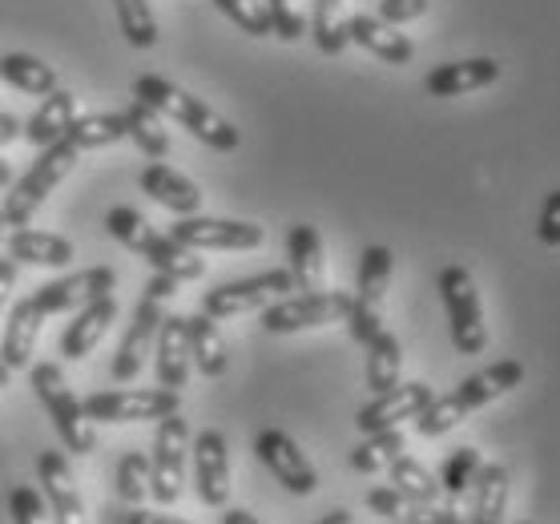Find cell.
Listing matches in <instances>:
<instances>
[{
	"label": "cell",
	"instance_id": "cell-4",
	"mask_svg": "<svg viewBox=\"0 0 560 524\" xmlns=\"http://www.w3.org/2000/svg\"><path fill=\"white\" fill-rule=\"evenodd\" d=\"M77 158H81V150H73L65 138L40 150V158L13 182V190H9V198L0 206V214H4V222H9L13 231L16 226H33V214H37L40 206H45V198L69 178V170L77 166Z\"/></svg>",
	"mask_w": 560,
	"mask_h": 524
},
{
	"label": "cell",
	"instance_id": "cell-45",
	"mask_svg": "<svg viewBox=\"0 0 560 524\" xmlns=\"http://www.w3.org/2000/svg\"><path fill=\"white\" fill-rule=\"evenodd\" d=\"M399 524H468V516L459 509H452V504H408V512H404V521Z\"/></svg>",
	"mask_w": 560,
	"mask_h": 524
},
{
	"label": "cell",
	"instance_id": "cell-1",
	"mask_svg": "<svg viewBox=\"0 0 560 524\" xmlns=\"http://www.w3.org/2000/svg\"><path fill=\"white\" fill-rule=\"evenodd\" d=\"M133 102L150 105L162 117H174L190 138H198L202 145L218 150V154H234L243 145V133L230 126L218 109H210L202 97H194V93H186L182 85H174L166 78H158V73H141L133 81Z\"/></svg>",
	"mask_w": 560,
	"mask_h": 524
},
{
	"label": "cell",
	"instance_id": "cell-20",
	"mask_svg": "<svg viewBox=\"0 0 560 524\" xmlns=\"http://www.w3.org/2000/svg\"><path fill=\"white\" fill-rule=\"evenodd\" d=\"M347 40H355L359 49H368L371 57H380L387 65H408L416 57V45H411L408 33H399L395 25L368 13L347 16Z\"/></svg>",
	"mask_w": 560,
	"mask_h": 524
},
{
	"label": "cell",
	"instance_id": "cell-22",
	"mask_svg": "<svg viewBox=\"0 0 560 524\" xmlns=\"http://www.w3.org/2000/svg\"><path fill=\"white\" fill-rule=\"evenodd\" d=\"M73 243L61 238V234L52 231H33V226H16L9 234V258H13L16 267L25 263V267H49V270H65L73 263Z\"/></svg>",
	"mask_w": 560,
	"mask_h": 524
},
{
	"label": "cell",
	"instance_id": "cell-31",
	"mask_svg": "<svg viewBox=\"0 0 560 524\" xmlns=\"http://www.w3.org/2000/svg\"><path fill=\"white\" fill-rule=\"evenodd\" d=\"M392 275H395V255L387 246H368L363 255H359V279H355V303L363 307H383V294L392 287Z\"/></svg>",
	"mask_w": 560,
	"mask_h": 524
},
{
	"label": "cell",
	"instance_id": "cell-59",
	"mask_svg": "<svg viewBox=\"0 0 560 524\" xmlns=\"http://www.w3.org/2000/svg\"><path fill=\"white\" fill-rule=\"evenodd\" d=\"M392 524H399V521H392Z\"/></svg>",
	"mask_w": 560,
	"mask_h": 524
},
{
	"label": "cell",
	"instance_id": "cell-53",
	"mask_svg": "<svg viewBox=\"0 0 560 524\" xmlns=\"http://www.w3.org/2000/svg\"><path fill=\"white\" fill-rule=\"evenodd\" d=\"M222 524H262L255 516V512H246V509H226L222 512Z\"/></svg>",
	"mask_w": 560,
	"mask_h": 524
},
{
	"label": "cell",
	"instance_id": "cell-55",
	"mask_svg": "<svg viewBox=\"0 0 560 524\" xmlns=\"http://www.w3.org/2000/svg\"><path fill=\"white\" fill-rule=\"evenodd\" d=\"M9 182H13V166H9V162H0V190H4Z\"/></svg>",
	"mask_w": 560,
	"mask_h": 524
},
{
	"label": "cell",
	"instance_id": "cell-18",
	"mask_svg": "<svg viewBox=\"0 0 560 524\" xmlns=\"http://www.w3.org/2000/svg\"><path fill=\"white\" fill-rule=\"evenodd\" d=\"M153 371L158 387L182 392L190 380V339H186V315H166L153 339Z\"/></svg>",
	"mask_w": 560,
	"mask_h": 524
},
{
	"label": "cell",
	"instance_id": "cell-28",
	"mask_svg": "<svg viewBox=\"0 0 560 524\" xmlns=\"http://www.w3.org/2000/svg\"><path fill=\"white\" fill-rule=\"evenodd\" d=\"M40 315L33 311L28 299H21L9 315V327H4V339H0V359L9 363V371H28L33 368V351H37L40 339Z\"/></svg>",
	"mask_w": 560,
	"mask_h": 524
},
{
	"label": "cell",
	"instance_id": "cell-17",
	"mask_svg": "<svg viewBox=\"0 0 560 524\" xmlns=\"http://www.w3.org/2000/svg\"><path fill=\"white\" fill-rule=\"evenodd\" d=\"M500 81V61L497 57H468V61H447L435 65L423 78V93L428 97H464V93L488 90Z\"/></svg>",
	"mask_w": 560,
	"mask_h": 524
},
{
	"label": "cell",
	"instance_id": "cell-57",
	"mask_svg": "<svg viewBox=\"0 0 560 524\" xmlns=\"http://www.w3.org/2000/svg\"><path fill=\"white\" fill-rule=\"evenodd\" d=\"M4 231H9V222H4V214H0V238H4Z\"/></svg>",
	"mask_w": 560,
	"mask_h": 524
},
{
	"label": "cell",
	"instance_id": "cell-34",
	"mask_svg": "<svg viewBox=\"0 0 560 524\" xmlns=\"http://www.w3.org/2000/svg\"><path fill=\"white\" fill-rule=\"evenodd\" d=\"M311 37H315V49L327 57H339L351 45L347 40V0H315Z\"/></svg>",
	"mask_w": 560,
	"mask_h": 524
},
{
	"label": "cell",
	"instance_id": "cell-33",
	"mask_svg": "<svg viewBox=\"0 0 560 524\" xmlns=\"http://www.w3.org/2000/svg\"><path fill=\"white\" fill-rule=\"evenodd\" d=\"M399 371H404V347L387 327H383L375 339L368 343V387L380 396V392H392L399 384Z\"/></svg>",
	"mask_w": 560,
	"mask_h": 524
},
{
	"label": "cell",
	"instance_id": "cell-50",
	"mask_svg": "<svg viewBox=\"0 0 560 524\" xmlns=\"http://www.w3.org/2000/svg\"><path fill=\"white\" fill-rule=\"evenodd\" d=\"M117 524H190V521H178V516H158V512H141L138 504H129V512H121Z\"/></svg>",
	"mask_w": 560,
	"mask_h": 524
},
{
	"label": "cell",
	"instance_id": "cell-35",
	"mask_svg": "<svg viewBox=\"0 0 560 524\" xmlns=\"http://www.w3.org/2000/svg\"><path fill=\"white\" fill-rule=\"evenodd\" d=\"M404 447H408V440H404V432H399V428H392V432H371V435H363L355 447H351V468H355V473H363V476L383 473L395 456H404Z\"/></svg>",
	"mask_w": 560,
	"mask_h": 524
},
{
	"label": "cell",
	"instance_id": "cell-58",
	"mask_svg": "<svg viewBox=\"0 0 560 524\" xmlns=\"http://www.w3.org/2000/svg\"><path fill=\"white\" fill-rule=\"evenodd\" d=\"M521 524H533V521H521Z\"/></svg>",
	"mask_w": 560,
	"mask_h": 524
},
{
	"label": "cell",
	"instance_id": "cell-9",
	"mask_svg": "<svg viewBox=\"0 0 560 524\" xmlns=\"http://www.w3.org/2000/svg\"><path fill=\"white\" fill-rule=\"evenodd\" d=\"M287 291H294L291 270H262V275H250V279H238V282H222L214 291H206L202 311L210 319H234V315H246V311L270 307V303L282 299Z\"/></svg>",
	"mask_w": 560,
	"mask_h": 524
},
{
	"label": "cell",
	"instance_id": "cell-44",
	"mask_svg": "<svg viewBox=\"0 0 560 524\" xmlns=\"http://www.w3.org/2000/svg\"><path fill=\"white\" fill-rule=\"evenodd\" d=\"M347 331H351V339L355 343L368 347L375 335L383 331V315L380 307H363V303H355V294H351V311H347Z\"/></svg>",
	"mask_w": 560,
	"mask_h": 524
},
{
	"label": "cell",
	"instance_id": "cell-12",
	"mask_svg": "<svg viewBox=\"0 0 560 524\" xmlns=\"http://www.w3.org/2000/svg\"><path fill=\"white\" fill-rule=\"evenodd\" d=\"M255 456L270 468V476L279 480L287 492L294 497H311L318 488L315 464L306 461V452L294 444V435H287L282 428H262L255 435Z\"/></svg>",
	"mask_w": 560,
	"mask_h": 524
},
{
	"label": "cell",
	"instance_id": "cell-19",
	"mask_svg": "<svg viewBox=\"0 0 560 524\" xmlns=\"http://www.w3.org/2000/svg\"><path fill=\"white\" fill-rule=\"evenodd\" d=\"M141 194H150L158 206H166L170 214H198L202 210V190H198V182H190L182 170L166 166V162H150V166L141 170L138 178Z\"/></svg>",
	"mask_w": 560,
	"mask_h": 524
},
{
	"label": "cell",
	"instance_id": "cell-42",
	"mask_svg": "<svg viewBox=\"0 0 560 524\" xmlns=\"http://www.w3.org/2000/svg\"><path fill=\"white\" fill-rule=\"evenodd\" d=\"M9 516H13V524H52L49 500L33 485H16L9 492Z\"/></svg>",
	"mask_w": 560,
	"mask_h": 524
},
{
	"label": "cell",
	"instance_id": "cell-51",
	"mask_svg": "<svg viewBox=\"0 0 560 524\" xmlns=\"http://www.w3.org/2000/svg\"><path fill=\"white\" fill-rule=\"evenodd\" d=\"M16 287V263L13 258H0V307H4V299L13 294Z\"/></svg>",
	"mask_w": 560,
	"mask_h": 524
},
{
	"label": "cell",
	"instance_id": "cell-16",
	"mask_svg": "<svg viewBox=\"0 0 560 524\" xmlns=\"http://www.w3.org/2000/svg\"><path fill=\"white\" fill-rule=\"evenodd\" d=\"M162 319H166V315H162V303L141 294L138 311H133V319H129V331L121 335V347H117V356H114L117 384H129V380L141 375V363H145V356L153 351V339H158Z\"/></svg>",
	"mask_w": 560,
	"mask_h": 524
},
{
	"label": "cell",
	"instance_id": "cell-30",
	"mask_svg": "<svg viewBox=\"0 0 560 524\" xmlns=\"http://www.w3.org/2000/svg\"><path fill=\"white\" fill-rule=\"evenodd\" d=\"M126 114H77L73 126L65 129V141L85 154V150H105V145L126 141Z\"/></svg>",
	"mask_w": 560,
	"mask_h": 524
},
{
	"label": "cell",
	"instance_id": "cell-56",
	"mask_svg": "<svg viewBox=\"0 0 560 524\" xmlns=\"http://www.w3.org/2000/svg\"><path fill=\"white\" fill-rule=\"evenodd\" d=\"M9 380H13V371H9V363L0 359V387H9Z\"/></svg>",
	"mask_w": 560,
	"mask_h": 524
},
{
	"label": "cell",
	"instance_id": "cell-7",
	"mask_svg": "<svg viewBox=\"0 0 560 524\" xmlns=\"http://www.w3.org/2000/svg\"><path fill=\"white\" fill-rule=\"evenodd\" d=\"M85 404V416L93 423H158L182 411V392L170 387H114V392H93Z\"/></svg>",
	"mask_w": 560,
	"mask_h": 524
},
{
	"label": "cell",
	"instance_id": "cell-8",
	"mask_svg": "<svg viewBox=\"0 0 560 524\" xmlns=\"http://www.w3.org/2000/svg\"><path fill=\"white\" fill-rule=\"evenodd\" d=\"M347 311H351V294L347 291L282 294L270 307H262V331L294 335V331H311V327H331V323L347 319Z\"/></svg>",
	"mask_w": 560,
	"mask_h": 524
},
{
	"label": "cell",
	"instance_id": "cell-11",
	"mask_svg": "<svg viewBox=\"0 0 560 524\" xmlns=\"http://www.w3.org/2000/svg\"><path fill=\"white\" fill-rule=\"evenodd\" d=\"M170 234L190 251H255L267 243V231L258 222H243V218L186 214L170 226Z\"/></svg>",
	"mask_w": 560,
	"mask_h": 524
},
{
	"label": "cell",
	"instance_id": "cell-38",
	"mask_svg": "<svg viewBox=\"0 0 560 524\" xmlns=\"http://www.w3.org/2000/svg\"><path fill=\"white\" fill-rule=\"evenodd\" d=\"M480 464H485V461H480V452H476V447H456V452L444 461V473H440V492H444L447 500H459L471 485H476Z\"/></svg>",
	"mask_w": 560,
	"mask_h": 524
},
{
	"label": "cell",
	"instance_id": "cell-10",
	"mask_svg": "<svg viewBox=\"0 0 560 524\" xmlns=\"http://www.w3.org/2000/svg\"><path fill=\"white\" fill-rule=\"evenodd\" d=\"M117 287V270L114 267H90V270H73V275H61V279H49L45 287L28 294V303L40 319L49 315H65V311H81L93 299H105L114 294Z\"/></svg>",
	"mask_w": 560,
	"mask_h": 524
},
{
	"label": "cell",
	"instance_id": "cell-47",
	"mask_svg": "<svg viewBox=\"0 0 560 524\" xmlns=\"http://www.w3.org/2000/svg\"><path fill=\"white\" fill-rule=\"evenodd\" d=\"M368 509L375 516H387V521H404V512H408V500L399 497L392 485H380L368 492Z\"/></svg>",
	"mask_w": 560,
	"mask_h": 524
},
{
	"label": "cell",
	"instance_id": "cell-6",
	"mask_svg": "<svg viewBox=\"0 0 560 524\" xmlns=\"http://www.w3.org/2000/svg\"><path fill=\"white\" fill-rule=\"evenodd\" d=\"M186 456H190V423L182 420V411L158 420L153 432V456H150V497L170 509L186 492Z\"/></svg>",
	"mask_w": 560,
	"mask_h": 524
},
{
	"label": "cell",
	"instance_id": "cell-54",
	"mask_svg": "<svg viewBox=\"0 0 560 524\" xmlns=\"http://www.w3.org/2000/svg\"><path fill=\"white\" fill-rule=\"evenodd\" d=\"M318 524H351V512H347V509H331Z\"/></svg>",
	"mask_w": 560,
	"mask_h": 524
},
{
	"label": "cell",
	"instance_id": "cell-5",
	"mask_svg": "<svg viewBox=\"0 0 560 524\" xmlns=\"http://www.w3.org/2000/svg\"><path fill=\"white\" fill-rule=\"evenodd\" d=\"M440 299H444L447 327H452V347H456L459 356H480L488 347V327H485L480 291H476L471 270L464 267L440 270Z\"/></svg>",
	"mask_w": 560,
	"mask_h": 524
},
{
	"label": "cell",
	"instance_id": "cell-27",
	"mask_svg": "<svg viewBox=\"0 0 560 524\" xmlns=\"http://www.w3.org/2000/svg\"><path fill=\"white\" fill-rule=\"evenodd\" d=\"M186 339H190V363L202 371L206 380H222L230 368V356H226V339L218 331V319H210L206 311L190 315L186 319Z\"/></svg>",
	"mask_w": 560,
	"mask_h": 524
},
{
	"label": "cell",
	"instance_id": "cell-13",
	"mask_svg": "<svg viewBox=\"0 0 560 524\" xmlns=\"http://www.w3.org/2000/svg\"><path fill=\"white\" fill-rule=\"evenodd\" d=\"M194 488L206 509H226L230 500V444L218 428L194 435Z\"/></svg>",
	"mask_w": 560,
	"mask_h": 524
},
{
	"label": "cell",
	"instance_id": "cell-26",
	"mask_svg": "<svg viewBox=\"0 0 560 524\" xmlns=\"http://www.w3.org/2000/svg\"><path fill=\"white\" fill-rule=\"evenodd\" d=\"M141 258L150 263L158 275H170L174 282H198L206 275V263L198 258V251L182 246L174 234H150V243L141 246Z\"/></svg>",
	"mask_w": 560,
	"mask_h": 524
},
{
	"label": "cell",
	"instance_id": "cell-48",
	"mask_svg": "<svg viewBox=\"0 0 560 524\" xmlns=\"http://www.w3.org/2000/svg\"><path fill=\"white\" fill-rule=\"evenodd\" d=\"M536 234H540V243L545 246H560V190H552L545 198V210H540Z\"/></svg>",
	"mask_w": 560,
	"mask_h": 524
},
{
	"label": "cell",
	"instance_id": "cell-15",
	"mask_svg": "<svg viewBox=\"0 0 560 524\" xmlns=\"http://www.w3.org/2000/svg\"><path fill=\"white\" fill-rule=\"evenodd\" d=\"M37 476H40V492L49 500L52 524H90L85 500H81V488H77V476L69 468V461H65V452H40Z\"/></svg>",
	"mask_w": 560,
	"mask_h": 524
},
{
	"label": "cell",
	"instance_id": "cell-21",
	"mask_svg": "<svg viewBox=\"0 0 560 524\" xmlns=\"http://www.w3.org/2000/svg\"><path fill=\"white\" fill-rule=\"evenodd\" d=\"M117 319V299L105 294V299H93L81 311H73V323H65L61 331V356L65 359H85L93 347L102 343V335L109 331V323Z\"/></svg>",
	"mask_w": 560,
	"mask_h": 524
},
{
	"label": "cell",
	"instance_id": "cell-52",
	"mask_svg": "<svg viewBox=\"0 0 560 524\" xmlns=\"http://www.w3.org/2000/svg\"><path fill=\"white\" fill-rule=\"evenodd\" d=\"M16 138H21V121H16L13 114H0V150L13 145Z\"/></svg>",
	"mask_w": 560,
	"mask_h": 524
},
{
	"label": "cell",
	"instance_id": "cell-49",
	"mask_svg": "<svg viewBox=\"0 0 560 524\" xmlns=\"http://www.w3.org/2000/svg\"><path fill=\"white\" fill-rule=\"evenodd\" d=\"M178 287H182V282H174L170 275H158V270H153L150 282H145V299H158V303H166V299H174V294H178Z\"/></svg>",
	"mask_w": 560,
	"mask_h": 524
},
{
	"label": "cell",
	"instance_id": "cell-43",
	"mask_svg": "<svg viewBox=\"0 0 560 524\" xmlns=\"http://www.w3.org/2000/svg\"><path fill=\"white\" fill-rule=\"evenodd\" d=\"M270 13V37L279 40H299L306 33V21L299 16V9H294L291 0H262Z\"/></svg>",
	"mask_w": 560,
	"mask_h": 524
},
{
	"label": "cell",
	"instance_id": "cell-40",
	"mask_svg": "<svg viewBox=\"0 0 560 524\" xmlns=\"http://www.w3.org/2000/svg\"><path fill=\"white\" fill-rule=\"evenodd\" d=\"M105 231L114 234L121 246H129V251L141 255V246L150 243L153 226H150V218L141 214V210H133V206H114V210L105 214Z\"/></svg>",
	"mask_w": 560,
	"mask_h": 524
},
{
	"label": "cell",
	"instance_id": "cell-46",
	"mask_svg": "<svg viewBox=\"0 0 560 524\" xmlns=\"http://www.w3.org/2000/svg\"><path fill=\"white\" fill-rule=\"evenodd\" d=\"M432 9V0H380V21H387V25H408V21H420L423 13Z\"/></svg>",
	"mask_w": 560,
	"mask_h": 524
},
{
	"label": "cell",
	"instance_id": "cell-3",
	"mask_svg": "<svg viewBox=\"0 0 560 524\" xmlns=\"http://www.w3.org/2000/svg\"><path fill=\"white\" fill-rule=\"evenodd\" d=\"M28 384L37 392V399L45 404L52 420V432L61 435L65 452L73 456H90L97 447V432H93V420L85 416V404L73 396V387L65 384V375L57 363H33L28 368Z\"/></svg>",
	"mask_w": 560,
	"mask_h": 524
},
{
	"label": "cell",
	"instance_id": "cell-41",
	"mask_svg": "<svg viewBox=\"0 0 560 524\" xmlns=\"http://www.w3.org/2000/svg\"><path fill=\"white\" fill-rule=\"evenodd\" d=\"M214 9L243 28L246 37H270V13L262 0H214Z\"/></svg>",
	"mask_w": 560,
	"mask_h": 524
},
{
	"label": "cell",
	"instance_id": "cell-29",
	"mask_svg": "<svg viewBox=\"0 0 560 524\" xmlns=\"http://www.w3.org/2000/svg\"><path fill=\"white\" fill-rule=\"evenodd\" d=\"M0 81H9L13 90L28 93V97H49L57 90L52 65H45L33 53H4L0 57Z\"/></svg>",
	"mask_w": 560,
	"mask_h": 524
},
{
	"label": "cell",
	"instance_id": "cell-25",
	"mask_svg": "<svg viewBox=\"0 0 560 524\" xmlns=\"http://www.w3.org/2000/svg\"><path fill=\"white\" fill-rule=\"evenodd\" d=\"M509 492H512L509 468H504V464H480L476 485H471L468 524H504V512H509Z\"/></svg>",
	"mask_w": 560,
	"mask_h": 524
},
{
	"label": "cell",
	"instance_id": "cell-32",
	"mask_svg": "<svg viewBox=\"0 0 560 524\" xmlns=\"http://www.w3.org/2000/svg\"><path fill=\"white\" fill-rule=\"evenodd\" d=\"M121 114H126V126H129L126 138L133 141L150 162H162V158L170 154V133H166V126H162V114L141 102H133L129 109H121Z\"/></svg>",
	"mask_w": 560,
	"mask_h": 524
},
{
	"label": "cell",
	"instance_id": "cell-36",
	"mask_svg": "<svg viewBox=\"0 0 560 524\" xmlns=\"http://www.w3.org/2000/svg\"><path fill=\"white\" fill-rule=\"evenodd\" d=\"M387 468H392V488L408 500V504H435V500H440V480H435L420 461L395 456Z\"/></svg>",
	"mask_w": 560,
	"mask_h": 524
},
{
	"label": "cell",
	"instance_id": "cell-2",
	"mask_svg": "<svg viewBox=\"0 0 560 524\" xmlns=\"http://www.w3.org/2000/svg\"><path fill=\"white\" fill-rule=\"evenodd\" d=\"M521 384H524V363H516V359H500V363H492V368L476 371V375H468V380H459L447 396H435L432 404L416 416V432L435 440V435L452 432L464 416L480 411L485 404H492V399L509 396L512 387H521Z\"/></svg>",
	"mask_w": 560,
	"mask_h": 524
},
{
	"label": "cell",
	"instance_id": "cell-14",
	"mask_svg": "<svg viewBox=\"0 0 560 524\" xmlns=\"http://www.w3.org/2000/svg\"><path fill=\"white\" fill-rule=\"evenodd\" d=\"M432 399H435V392L428 384H420V380H416V384H395L392 392H380L371 404H363V408L355 411V428L363 435L392 432V428H399L404 420H416Z\"/></svg>",
	"mask_w": 560,
	"mask_h": 524
},
{
	"label": "cell",
	"instance_id": "cell-24",
	"mask_svg": "<svg viewBox=\"0 0 560 524\" xmlns=\"http://www.w3.org/2000/svg\"><path fill=\"white\" fill-rule=\"evenodd\" d=\"M73 121H77V97L57 85L49 97H40L33 117L21 126V138H25L28 145H37V150H45V145H52V141H61L65 129L73 126Z\"/></svg>",
	"mask_w": 560,
	"mask_h": 524
},
{
	"label": "cell",
	"instance_id": "cell-39",
	"mask_svg": "<svg viewBox=\"0 0 560 524\" xmlns=\"http://www.w3.org/2000/svg\"><path fill=\"white\" fill-rule=\"evenodd\" d=\"M117 497L121 504H141L150 497V456L145 452H126L117 461Z\"/></svg>",
	"mask_w": 560,
	"mask_h": 524
},
{
	"label": "cell",
	"instance_id": "cell-23",
	"mask_svg": "<svg viewBox=\"0 0 560 524\" xmlns=\"http://www.w3.org/2000/svg\"><path fill=\"white\" fill-rule=\"evenodd\" d=\"M287 258H291V282L294 291H323V275H327V258H323V238L315 226H291L287 231Z\"/></svg>",
	"mask_w": 560,
	"mask_h": 524
},
{
	"label": "cell",
	"instance_id": "cell-37",
	"mask_svg": "<svg viewBox=\"0 0 560 524\" xmlns=\"http://www.w3.org/2000/svg\"><path fill=\"white\" fill-rule=\"evenodd\" d=\"M117 25H121V37L133 45V49H153L158 45V16H153L150 0H114Z\"/></svg>",
	"mask_w": 560,
	"mask_h": 524
}]
</instances>
